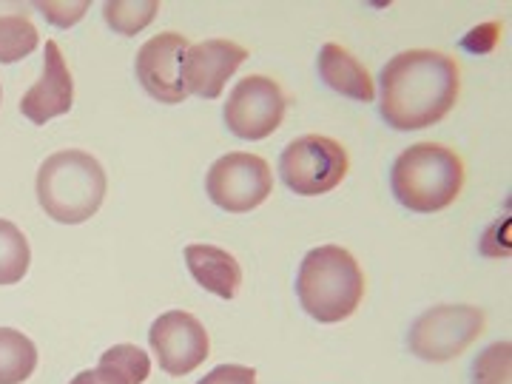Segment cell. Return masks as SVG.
<instances>
[{"instance_id":"cell-1","label":"cell","mask_w":512,"mask_h":384,"mask_svg":"<svg viewBox=\"0 0 512 384\" xmlns=\"http://www.w3.org/2000/svg\"><path fill=\"white\" fill-rule=\"evenodd\" d=\"M384 123L396 131H421L441 123L458 100V66L433 49L396 55L379 77Z\"/></svg>"},{"instance_id":"cell-2","label":"cell","mask_w":512,"mask_h":384,"mask_svg":"<svg viewBox=\"0 0 512 384\" xmlns=\"http://www.w3.org/2000/svg\"><path fill=\"white\" fill-rule=\"evenodd\" d=\"M296 293L302 311L322 325L350 319L365 296V274L356 256L339 245L313 248L302 259L296 276Z\"/></svg>"},{"instance_id":"cell-3","label":"cell","mask_w":512,"mask_h":384,"mask_svg":"<svg viewBox=\"0 0 512 384\" xmlns=\"http://www.w3.org/2000/svg\"><path fill=\"white\" fill-rule=\"evenodd\" d=\"M106 171L89 151L66 148L46 157L37 171V202L63 225L92 220L106 200Z\"/></svg>"},{"instance_id":"cell-4","label":"cell","mask_w":512,"mask_h":384,"mask_svg":"<svg viewBox=\"0 0 512 384\" xmlns=\"http://www.w3.org/2000/svg\"><path fill=\"white\" fill-rule=\"evenodd\" d=\"M390 188L407 211L436 214L458 200L464 188V163L453 148L416 143L396 157L390 168Z\"/></svg>"},{"instance_id":"cell-5","label":"cell","mask_w":512,"mask_h":384,"mask_svg":"<svg viewBox=\"0 0 512 384\" xmlns=\"http://www.w3.org/2000/svg\"><path fill=\"white\" fill-rule=\"evenodd\" d=\"M348 165V151L342 143L322 134H305L282 151L279 180L299 197H319L342 185Z\"/></svg>"},{"instance_id":"cell-6","label":"cell","mask_w":512,"mask_h":384,"mask_svg":"<svg viewBox=\"0 0 512 384\" xmlns=\"http://www.w3.org/2000/svg\"><path fill=\"white\" fill-rule=\"evenodd\" d=\"M484 322V311L473 305H436L413 322L407 348L421 362H450L476 342Z\"/></svg>"},{"instance_id":"cell-7","label":"cell","mask_w":512,"mask_h":384,"mask_svg":"<svg viewBox=\"0 0 512 384\" xmlns=\"http://www.w3.org/2000/svg\"><path fill=\"white\" fill-rule=\"evenodd\" d=\"M205 191L211 202L228 214H248L274 191L271 165L248 151H231L208 168Z\"/></svg>"},{"instance_id":"cell-8","label":"cell","mask_w":512,"mask_h":384,"mask_svg":"<svg viewBox=\"0 0 512 384\" xmlns=\"http://www.w3.org/2000/svg\"><path fill=\"white\" fill-rule=\"evenodd\" d=\"M288 111V97L265 74L242 77L228 94V103L222 109L225 126L239 140H265L282 126Z\"/></svg>"},{"instance_id":"cell-9","label":"cell","mask_w":512,"mask_h":384,"mask_svg":"<svg viewBox=\"0 0 512 384\" xmlns=\"http://www.w3.org/2000/svg\"><path fill=\"white\" fill-rule=\"evenodd\" d=\"M148 345L168 376H188L208 359L211 342L197 316L188 311H168L154 319Z\"/></svg>"},{"instance_id":"cell-10","label":"cell","mask_w":512,"mask_h":384,"mask_svg":"<svg viewBox=\"0 0 512 384\" xmlns=\"http://www.w3.org/2000/svg\"><path fill=\"white\" fill-rule=\"evenodd\" d=\"M185 52H188V40L177 32L151 37L137 52L134 69H137L140 86L165 106H177L188 97L183 83Z\"/></svg>"},{"instance_id":"cell-11","label":"cell","mask_w":512,"mask_h":384,"mask_svg":"<svg viewBox=\"0 0 512 384\" xmlns=\"http://www.w3.org/2000/svg\"><path fill=\"white\" fill-rule=\"evenodd\" d=\"M245 60L248 52L234 40H222V37L188 46L183 63L185 92L197 94L202 100H217Z\"/></svg>"},{"instance_id":"cell-12","label":"cell","mask_w":512,"mask_h":384,"mask_svg":"<svg viewBox=\"0 0 512 384\" xmlns=\"http://www.w3.org/2000/svg\"><path fill=\"white\" fill-rule=\"evenodd\" d=\"M74 103V80L69 72V63L60 52V46L46 40L43 52V74L29 92L20 97V111L26 120L35 126H46L49 120L63 117L72 111Z\"/></svg>"},{"instance_id":"cell-13","label":"cell","mask_w":512,"mask_h":384,"mask_svg":"<svg viewBox=\"0 0 512 384\" xmlns=\"http://www.w3.org/2000/svg\"><path fill=\"white\" fill-rule=\"evenodd\" d=\"M185 265L197 285L220 299H234L242 285V268L234 256L217 245H202L194 242L185 248Z\"/></svg>"},{"instance_id":"cell-14","label":"cell","mask_w":512,"mask_h":384,"mask_svg":"<svg viewBox=\"0 0 512 384\" xmlns=\"http://www.w3.org/2000/svg\"><path fill=\"white\" fill-rule=\"evenodd\" d=\"M319 77L322 83L342 97L370 103L376 97V86L370 80L367 69L350 55L348 49H342L339 43H325L319 52Z\"/></svg>"},{"instance_id":"cell-15","label":"cell","mask_w":512,"mask_h":384,"mask_svg":"<svg viewBox=\"0 0 512 384\" xmlns=\"http://www.w3.org/2000/svg\"><path fill=\"white\" fill-rule=\"evenodd\" d=\"M35 367V342L20 330L0 328V384H23Z\"/></svg>"},{"instance_id":"cell-16","label":"cell","mask_w":512,"mask_h":384,"mask_svg":"<svg viewBox=\"0 0 512 384\" xmlns=\"http://www.w3.org/2000/svg\"><path fill=\"white\" fill-rule=\"evenodd\" d=\"M32 248L15 222L0 220V285H18L29 274Z\"/></svg>"},{"instance_id":"cell-17","label":"cell","mask_w":512,"mask_h":384,"mask_svg":"<svg viewBox=\"0 0 512 384\" xmlns=\"http://www.w3.org/2000/svg\"><path fill=\"white\" fill-rule=\"evenodd\" d=\"M23 6H18L9 15H0V63H18L23 57H29L40 46V35H37L35 23L18 15Z\"/></svg>"},{"instance_id":"cell-18","label":"cell","mask_w":512,"mask_h":384,"mask_svg":"<svg viewBox=\"0 0 512 384\" xmlns=\"http://www.w3.org/2000/svg\"><path fill=\"white\" fill-rule=\"evenodd\" d=\"M157 12H160V3H154V0H148V3H106L103 6L106 23L120 35L143 32Z\"/></svg>"},{"instance_id":"cell-19","label":"cell","mask_w":512,"mask_h":384,"mask_svg":"<svg viewBox=\"0 0 512 384\" xmlns=\"http://www.w3.org/2000/svg\"><path fill=\"white\" fill-rule=\"evenodd\" d=\"M100 365L117 370L128 384H143L151 373V359H148L146 350L134 348V345H114L103 356H100Z\"/></svg>"},{"instance_id":"cell-20","label":"cell","mask_w":512,"mask_h":384,"mask_svg":"<svg viewBox=\"0 0 512 384\" xmlns=\"http://www.w3.org/2000/svg\"><path fill=\"white\" fill-rule=\"evenodd\" d=\"M512 373V345L495 342L484 350L473 365V382L476 384H510Z\"/></svg>"},{"instance_id":"cell-21","label":"cell","mask_w":512,"mask_h":384,"mask_svg":"<svg viewBox=\"0 0 512 384\" xmlns=\"http://www.w3.org/2000/svg\"><path fill=\"white\" fill-rule=\"evenodd\" d=\"M197 384H256V370L245 365H220Z\"/></svg>"},{"instance_id":"cell-22","label":"cell","mask_w":512,"mask_h":384,"mask_svg":"<svg viewBox=\"0 0 512 384\" xmlns=\"http://www.w3.org/2000/svg\"><path fill=\"white\" fill-rule=\"evenodd\" d=\"M46 18H52V23L55 26H60V29H69V26H74L77 20L86 15V3H40L37 6Z\"/></svg>"},{"instance_id":"cell-23","label":"cell","mask_w":512,"mask_h":384,"mask_svg":"<svg viewBox=\"0 0 512 384\" xmlns=\"http://www.w3.org/2000/svg\"><path fill=\"white\" fill-rule=\"evenodd\" d=\"M69 384H128L117 370H111L106 365H97L94 370H83L77 373Z\"/></svg>"},{"instance_id":"cell-24","label":"cell","mask_w":512,"mask_h":384,"mask_svg":"<svg viewBox=\"0 0 512 384\" xmlns=\"http://www.w3.org/2000/svg\"><path fill=\"white\" fill-rule=\"evenodd\" d=\"M0 97H3V89H0Z\"/></svg>"}]
</instances>
